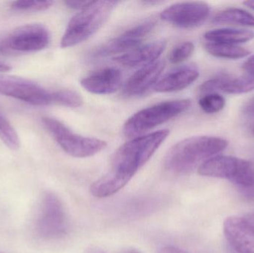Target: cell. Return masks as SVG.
Segmentation results:
<instances>
[{"label":"cell","mask_w":254,"mask_h":253,"mask_svg":"<svg viewBox=\"0 0 254 253\" xmlns=\"http://www.w3.org/2000/svg\"><path fill=\"white\" fill-rule=\"evenodd\" d=\"M200 108L207 114L222 111L225 106V100L217 93H210L203 96L198 101Z\"/></svg>","instance_id":"obj_22"},{"label":"cell","mask_w":254,"mask_h":253,"mask_svg":"<svg viewBox=\"0 0 254 253\" xmlns=\"http://www.w3.org/2000/svg\"><path fill=\"white\" fill-rule=\"evenodd\" d=\"M42 123L61 149L72 157H91L107 147L106 141L77 135L57 119L43 117Z\"/></svg>","instance_id":"obj_5"},{"label":"cell","mask_w":254,"mask_h":253,"mask_svg":"<svg viewBox=\"0 0 254 253\" xmlns=\"http://www.w3.org/2000/svg\"><path fill=\"white\" fill-rule=\"evenodd\" d=\"M93 1H65L67 7L74 10H82L90 5Z\"/></svg>","instance_id":"obj_25"},{"label":"cell","mask_w":254,"mask_h":253,"mask_svg":"<svg viewBox=\"0 0 254 253\" xmlns=\"http://www.w3.org/2000/svg\"><path fill=\"white\" fill-rule=\"evenodd\" d=\"M52 1H29L20 0L15 1L10 4V7L16 11L37 12L48 10L53 5Z\"/></svg>","instance_id":"obj_23"},{"label":"cell","mask_w":254,"mask_h":253,"mask_svg":"<svg viewBox=\"0 0 254 253\" xmlns=\"http://www.w3.org/2000/svg\"><path fill=\"white\" fill-rule=\"evenodd\" d=\"M210 14V6L204 1L176 3L164 9L161 19L180 28H192L201 25Z\"/></svg>","instance_id":"obj_10"},{"label":"cell","mask_w":254,"mask_h":253,"mask_svg":"<svg viewBox=\"0 0 254 253\" xmlns=\"http://www.w3.org/2000/svg\"><path fill=\"white\" fill-rule=\"evenodd\" d=\"M121 253H141L139 252L138 251L135 249H127L125 251H122Z\"/></svg>","instance_id":"obj_33"},{"label":"cell","mask_w":254,"mask_h":253,"mask_svg":"<svg viewBox=\"0 0 254 253\" xmlns=\"http://www.w3.org/2000/svg\"><path fill=\"white\" fill-rule=\"evenodd\" d=\"M167 47L165 40H158L139 46L125 54L119 55L115 61L124 66L136 67L149 65L157 61Z\"/></svg>","instance_id":"obj_15"},{"label":"cell","mask_w":254,"mask_h":253,"mask_svg":"<svg viewBox=\"0 0 254 253\" xmlns=\"http://www.w3.org/2000/svg\"><path fill=\"white\" fill-rule=\"evenodd\" d=\"M195 50L191 42H184L176 46L170 53L169 59L173 64H179L190 57Z\"/></svg>","instance_id":"obj_24"},{"label":"cell","mask_w":254,"mask_h":253,"mask_svg":"<svg viewBox=\"0 0 254 253\" xmlns=\"http://www.w3.org/2000/svg\"><path fill=\"white\" fill-rule=\"evenodd\" d=\"M243 218L246 224L249 226V228L254 233V212L248 214Z\"/></svg>","instance_id":"obj_29"},{"label":"cell","mask_w":254,"mask_h":253,"mask_svg":"<svg viewBox=\"0 0 254 253\" xmlns=\"http://www.w3.org/2000/svg\"><path fill=\"white\" fill-rule=\"evenodd\" d=\"M244 4L254 10V1H244Z\"/></svg>","instance_id":"obj_32"},{"label":"cell","mask_w":254,"mask_h":253,"mask_svg":"<svg viewBox=\"0 0 254 253\" xmlns=\"http://www.w3.org/2000/svg\"><path fill=\"white\" fill-rule=\"evenodd\" d=\"M119 1H93L73 16L61 42V47L77 46L96 34L107 22Z\"/></svg>","instance_id":"obj_3"},{"label":"cell","mask_w":254,"mask_h":253,"mask_svg":"<svg viewBox=\"0 0 254 253\" xmlns=\"http://www.w3.org/2000/svg\"><path fill=\"white\" fill-rule=\"evenodd\" d=\"M164 68V61L158 60L136 71L125 83L122 91L124 96L133 98L146 94L152 86H155Z\"/></svg>","instance_id":"obj_11"},{"label":"cell","mask_w":254,"mask_h":253,"mask_svg":"<svg viewBox=\"0 0 254 253\" xmlns=\"http://www.w3.org/2000/svg\"></svg>","instance_id":"obj_35"},{"label":"cell","mask_w":254,"mask_h":253,"mask_svg":"<svg viewBox=\"0 0 254 253\" xmlns=\"http://www.w3.org/2000/svg\"><path fill=\"white\" fill-rule=\"evenodd\" d=\"M83 103V100L77 92L71 90H59L54 92V105L77 108Z\"/></svg>","instance_id":"obj_21"},{"label":"cell","mask_w":254,"mask_h":253,"mask_svg":"<svg viewBox=\"0 0 254 253\" xmlns=\"http://www.w3.org/2000/svg\"><path fill=\"white\" fill-rule=\"evenodd\" d=\"M204 49L212 56L224 59H237L249 56L251 51L241 46L228 43L207 42Z\"/></svg>","instance_id":"obj_19"},{"label":"cell","mask_w":254,"mask_h":253,"mask_svg":"<svg viewBox=\"0 0 254 253\" xmlns=\"http://www.w3.org/2000/svg\"><path fill=\"white\" fill-rule=\"evenodd\" d=\"M51 34L47 27L39 23L18 27L0 40V53H30L48 47Z\"/></svg>","instance_id":"obj_7"},{"label":"cell","mask_w":254,"mask_h":253,"mask_svg":"<svg viewBox=\"0 0 254 253\" xmlns=\"http://www.w3.org/2000/svg\"><path fill=\"white\" fill-rule=\"evenodd\" d=\"M243 68L248 74L254 76V54L245 62Z\"/></svg>","instance_id":"obj_26"},{"label":"cell","mask_w":254,"mask_h":253,"mask_svg":"<svg viewBox=\"0 0 254 253\" xmlns=\"http://www.w3.org/2000/svg\"><path fill=\"white\" fill-rule=\"evenodd\" d=\"M212 22L221 25L254 27V15L243 9L231 7L219 12Z\"/></svg>","instance_id":"obj_18"},{"label":"cell","mask_w":254,"mask_h":253,"mask_svg":"<svg viewBox=\"0 0 254 253\" xmlns=\"http://www.w3.org/2000/svg\"><path fill=\"white\" fill-rule=\"evenodd\" d=\"M0 95L37 106L54 105V92L22 77L0 76Z\"/></svg>","instance_id":"obj_9"},{"label":"cell","mask_w":254,"mask_h":253,"mask_svg":"<svg viewBox=\"0 0 254 253\" xmlns=\"http://www.w3.org/2000/svg\"><path fill=\"white\" fill-rule=\"evenodd\" d=\"M199 76V70L194 64L182 65L164 74L154 89L160 93L178 92L192 85Z\"/></svg>","instance_id":"obj_13"},{"label":"cell","mask_w":254,"mask_h":253,"mask_svg":"<svg viewBox=\"0 0 254 253\" xmlns=\"http://www.w3.org/2000/svg\"><path fill=\"white\" fill-rule=\"evenodd\" d=\"M86 253H107L104 252V251H102V250L100 249V248H90L87 250V251H86Z\"/></svg>","instance_id":"obj_31"},{"label":"cell","mask_w":254,"mask_h":253,"mask_svg":"<svg viewBox=\"0 0 254 253\" xmlns=\"http://www.w3.org/2000/svg\"><path fill=\"white\" fill-rule=\"evenodd\" d=\"M190 105V100H176L143 108L127 120L124 126V134L127 138L138 136L178 117L189 109Z\"/></svg>","instance_id":"obj_4"},{"label":"cell","mask_w":254,"mask_h":253,"mask_svg":"<svg viewBox=\"0 0 254 253\" xmlns=\"http://www.w3.org/2000/svg\"><path fill=\"white\" fill-rule=\"evenodd\" d=\"M243 111L246 115L254 117V98L244 105Z\"/></svg>","instance_id":"obj_27"},{"label":"cell","mask_w":254,"mask_h":253,"mask_svg":"<svg viewBox=\"0 0 254 253\" xmlns=\"http://www.w3.org/2000/svg\"><path fill=\"white\" fill-rule=\"evenodd\" d=\"M204 37L210 43L237 45L253 40L254 32L236 28H219L207 31L204 34Z\"/></svg>","instance_id":"obj_17"},{"label":"cell","mask_w":254,"mask_h":253,"mask_svg":"<svg viewBox=\"0 0 254 253\" xmlns=\"http://www.w3.org/2000/svg\"><path fill=\"white\" fill-rule=\"evenodd\" d=\"M0 139L10 150H16L20 147V140L11 123L0 109Z\"/></svg>","instance_id":"obj_20"},{"label":"cell","mask_w":254,"mask_h":253,"mask_svg":"<svg viewBox=\"0 0 254 253\" xmlns=\"http://www.w3.org/2000/svg\"><path fill=\"white\" fill-rule=\"evenodd\" d=\"M10 69H11V67L10 65L0 62V72H6V71H10Z\"/></svg>","instance_id":"obj_30"},{"label":"cell","mask_w":254,"mask_h":253,"mask_svg":"<svg viewBox=\"0 0 254 253\" xmlns=\"http://www.w3.org/2000/svg\"><path fill=\"white\" fill-rule=\"evenodd\" d=\"M35 230L40 238L47 240L62 239L68 233L65 208L54 193H46L43 196L36 218Z\"/></svg>","instance_id":"obj_6"},{"label":"cell","mask_w":254,"mask_h":253,"mask_svg":"<svg viewBox=\"0 0 254 253\" xmlns=\"http://www.w3.org/2000/svg\"><path fill=\"white\" fill-rule=\"evenodd\" d=\"M251 133H252V135L254 137V124L252 126V128H251Z\"/></svg>","instance_id":"obj_34"},{"label":"cell","mask_w":254,"mask_h":253,"mask_svg":"<svg viewBox=\"0 0 254 253\" xmlns=\"http://www.w3.org/2000/svg\"><path fill=\"white\" fill-rule=\"evenodd\" d=\"M122 74L116 68H106L85 77L80 81L82 87L95 95L115 93L122 85Z\"/></svg>","instance_id":"obj_14"},{"label":"cell","mask_w":254,"mask_h":253,"mask_svg":"<svg viewBox=\"0 0 254 253\" xmlns=\"http://www.w3.org/2000/svg\"><path fill=\"white\" fill-rule=\"evenodd\" d=\"M169 135L170 130L163 129L136 137L124 144L115 154L109 172L91 186L92 196L103 199L120 191L151 158Z\"/></svg>","instance_id":"obj_1"},{"label":"cell","mask_w":254,"mask_h":253,"mask_svg":"<svg viewBox=\"0 0 254 253\" xmlns=\"http://www.w3.org/2000/svg\"><path fill=\"white\" fill-rule=\"evenodd\" d=\"M254 90V76L247 74L237 78L216 77L204 82L200 91L203 93H213L216 91L239 95Z\"/></svg>","instance_id":"obj_16"},{"label":"cell","mask_w":254,"mask_h":253,"mask_svg":"<svg viewBox=\"0 0 254 253\" xmlns=\"http://www.w3.org/2000/svg\"><path fill=\"white\" fill-rule=\"evenodd\" d=\"M160 253H188L182 251L180 248L173 246H167L163 248L160 251Z\"/></svg>","instance_id":"obj_28"},{"label":"cell","mask_w":254,"mask_h":253,"mask_svg":"<svg viewBox=\"0 0 254 253\" xmlns=\"http://www.w3.org/2000/svg\"><path fill=\"white\" fill-rule=\"evenodd\" d=\"M156 25L155 18L143 21L95 49L91 53V57L100 59L133 50L140 46L142 42L149 37Z\"/></svg>","instance_id":"obj_8"},{"label":"cell","mask_w":254,"mask_h":253,"mask_svg":"<svg viewBox=\"0 0 254 253\" xmlns=\"http://www.w3.org/2000/svg\"><path fill=\"white\" fill-rule=\"evenodd\" d=\"M224 233L237 253H254V233L243 218L229 217L224 223Z\"/></svg>","instance_id":"obj_12"},{"label":"cell","mask_w":254,"mask_h":253,"mask_svg":"<svg viewBox=\"0 0 254 253\" xmlns=\"http://www.w3.org/2000/svg\"><path fill=\"white\" fill-rule=\"evenodd\" d=\"M223 138L197 136L187 138L173 146L165 158V167L177 175L189 173L201 163L228 147Z\"/></svg>","instance_id":"obj_2"}]
</instances>
